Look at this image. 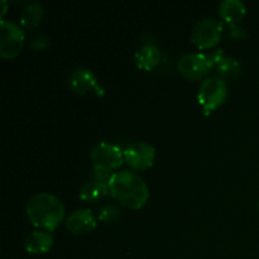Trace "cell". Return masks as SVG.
Returning <instances> with one entry per match:
<instances>
[{
	"label": "cell",
	"instance_id": "6da1fadb",
	"mask_svg": "<svg viewBox=\"0 0 259 259\" xmlns=\"http://www.w3.org/2000/svg\"><path fill=\"white\" fill-rule=\"evenodd\" d=\"M109 195L129 210H139L149 199V189L139 175L132 171H119L111 175Z\"/></svg>",
	"mask_w": 259,
	"mask_h": 259
},
{
	"label": "cell",
	"instance_id": "7a4b0ae2",
	"mask_svg": "<svg viewBox=\"0 0 259 259\" xmlns=\"http://www.w3.org/2000/svg\"><path fill=\"white\" fill-rule=\"evenodd\" d=\"M27 218L33 227L46 232H53L65 219L62 201L50 192H39L32 196L25 207Z\"/></svg>",
	"mask_w": 259,
	"mask_h": 259
},
{
	"label": "cell",
	"instance_id": "3957f363",
	"mask_svg": "<svg viewBox=\"0 0 259 259\" xmlns=\"http://www.w3.org/2000/svg\"><path fill=\"white\" fill-rule=\"evenodd\" d=\"M228 96V86L220 77H207L202 81L199 88L197 100L202 108L205 116H209L212 111L225 103Z\"/></svg>",
	"mask_w": 259,
	"mask_h": 259
},
{
	"label": "cell",
	"instance_id": "277c9868",
	"mask_svg": "<svg viewBox=\"0 0 259 259\" xmlns=\"http://www.w3.org/2000/svg\"><path fill=\"white\" fill-rule=\"evenodd\" d=\"M25 43V32L22 25L13 20L2 19L0 23V56L4 60L17 57Z\"/></svg>",
	"mask_w": 259,
	"mask_h": 259
},
{
	"label": "cell",
	"instance_id": "5b68a950",
	"mask_svg": "<svg viewBox=\"0 0 259 259\" xmlns=\"http://www.w3.org/2000/svg\"><path fill=\"white\" fill-rule=\"evenodd\" d=\"M223 23L215 18H204L194 25L191 32V42L200 50L212 48L223 37Z\"/></svg>",
	"mask_w": 259,
	"mask_h": 259
},
{
	"label": "cell",
	"instance_id": "8992f818",
	"mask_svg": "<svg viewBox=\"0 0 259 259\" xmlns=\"http://www.w3.org/2000/svg\"><path fill=\"white\" fill-rule=\"evenodd\" d=\"M94 169L111 172L124 163V152L115 144L100 142L93 147L90 152Z\"/></svg>",
	"mask_w": 259,
	"mask_h": 259
},
{
	"label": "cell",
	"instance_id": "52a82bcc",
	"mask_svg": "<svg viewBox=\"0 0 259 259\" xmlns=\"http://www.w3.org/2000/svg\"><path fill=\"white\" fill-rule=\"evenodd\" d=\"M207 53L192 52L180 57L177 70L187 80H201L212 70Z\"/></svg>",
	"mask_w": 259,
	"mask_h": 259
},
{
	"label": "cell",
	"instance_id": "ba28073f",
	"mask_svg": "<svg viewBox=\"0 0 259 259\" xmlns=\"http://www.w3.org/2000/svg\"><path fill=\"white\" fill-rule=\"evenodd\" d=\"M124 161L137 171L151 168L156 159V149L146 142H134L123 149Z\"/></svg>",
	"mask_w": 259,
	"mask_h": 259
},
{
	"label": "cell",
	"instance_id": "9c48e42d",
	"mask_svg": "<svg viewBox=\"0 0 259 259\" xmlns=\"http://www.w3.org/2000/svg\"><path fill=\"white\" fill-rule=\"evenodd\" d=\"M67 85L73 93L86 95L89 93H95L98 96H104L105 91L99 85L98 76L94 71L86 67H78L73 70L67 77Z\"/></svg>",
	"mask_w": 259,
	"mask_h": 259
},
{
	"label": "cell",
	"instance_id": "30bf717a",
	"mask_svg": "<svg viewBox=\"0 0 259 259\" xmlns=\"http://www.w3.org/2000/svg\"><path fill=\"white\" fill-rule=\"evenodd\" d=\"M98 225V217L90 209H77L66 218V228L75 235H85Z\"/></svg>",
	"mask_w": 259,
	"mask_h": 259
},
{
	"label": "cell",
	"instance_id": "8fae6325",
	"mask_svg": "<svg viewBox=\"0 0 259 259\" xmlns=\"http://www.w3.org/2000/svg\"><path fill=\"white\" fill-rule=\"evenodd\" d=\"M106 195H109V182L93 176L82 185L78 197L85 202H98Z\"/></svg>",
	"mask_w": 259,
	"mask_h": 259
},
{
	"label": "cell",
	"instance_id": "7c38bea8",
	"mask_svg": "<svg viewBox=\"0 0 259 259\" xmlns=\"http://www.w3.org/2000/svg\"><path fill=\"white\" fill-rule=\"evenodd\" d=\"M161 51L152 43L141 46L134 55V60H136L138 68L144 71H152L153 68H156L161 62Z\"/></svg>",
	"mask_w": 259,
	"mask_h": 259
},
{
	"label": "cell",
	"instance_id": "4fadbf2b",
	"mask_svg": "<svg viewBox=\"0 0 259 259\" xmlns=\"http://www.w3.org/2000/svg\"><path fill=\"white\" fill-rule=\"evenodd\" d=\"M53 237L46 230H35L25 238V250L30 254H45L52 248Z\"/></svg>",
	"mask_w": 259,
	"mask_h": 259
},
{
	"label": "cell",
	"instance_id": "5bb4252c",
	"mask_svg": "<svg viewBox=\"0 0 259 259\" xmlns=\"http://www.w3.org/2000/svg\"><path fill=\"white\" fill-rule=\"evenodd\" d=\"M219 14L223 20L232 24H239L247 14V7L240 0H224L219 4Z\"/></svg>",
	"mask_w": 259,
	"mask_h": 259
},
{
	"label": "cell",
	"instance_id": "9a60e30c",
	"mask_svg": "<svg viewBox=\"0 0 259 259\" xmlns=\"http://www.w3.org/2000/svg\"><path fill=\"white\" fill-rule=\"evenodd\" d=\"M43 7L37 2H30L24 5L20 13V25L24 29H34L43 19Z\"/></svg>",
	"mask_w": 259,
	"mask_h": 259
},
{
	"label": "cell",
	"instance_id": "2e32d148",
	"mask_svg": "<svg viewBox=\"0 0 259 259\" xmlns=\"http://www.w3.org/2000/svg\"><path fill=\"white\" fill-rule=\"evenodd\" d=\"M215 68H217L218 77L224 80L225 82L229 80H235L242 73V66H240L239 61L228 57V56Z\"/></svg>",
	"mask_w": 259,
	"mask_h": 259
},
{
	"label": "cell",
	"instance_id": "e0dca14e",
	"mask_svg": "<svg viewBox=\"0 0 259 259\" xmlns=\"http://www.w3.org/2000/svg\"><path fill=\"white\" fill-rule=\"evenodd\" d=\"M120 217V210L115 206V205H104L98 212V220L103 223H111L115 222L118 218Z\"/></svg>",
	"mask_w": 259,
	"mask_h": 259
},
{
	"label": "cell",
	"instance_id": "ac0fdd59",
	"mask_svg": "<svg viewBox=\"0 0 259 259\" xmlns=\"http://www.w3.org/2000/svg\"><path fill=\"white\" fill-rule=\"evenodd\" d=\"M48 45H50V39L45 34H35L34 37H32L29 43L30 47L35 51H43L48 47Z\"/></svg>",
	"mask_w": 259,
	"mask_h": 259
},
{
	"label": "cell",
	"instance_id": "d6986e66",
	"mask_svg": "<svg viewBox=\"0 0 259 259\" xmlns=\"http://www.w3.org/2000/svg\"><path fill=\"white\" fill-rule=\"evenodd\" d=\"M228 34H229V38L234 40H242L247 37V30L239 24H232L229 27V30H228Z\"/></svg>",
	"mask_w": 259,
	"mask_h": 259
},
{
	"label": "cell",
	"instance_id": "ffe728a7",
	"mask_svg": "<svg viewBox=\"0 0 259 259\" xmlns=\"http://www.w3.org/2000/svg\"><path fill=\"white\" fill-rule=\"evenodd\" d=\"M2 5H3V10H2V17H3V15L5 14V12H7V2H5V0H3Z\"/></svg>",
	"mask_w": 259,
	"mask_h": 259
},
{
	"label": "cell",
	"instance_id": "44dd1931",
	"mask_svg": "<svg viewBox=\"0 0 259 259\" xmlns=\"http://www.w3.org/2000/svg\"><path fill=\"white\" fill-rule=\"evenodd\" d=\"M258 209H259V202H258Z\"/></svg>",
	"mask_w": 259,
	"mask_h": 259
}]
</instances>
